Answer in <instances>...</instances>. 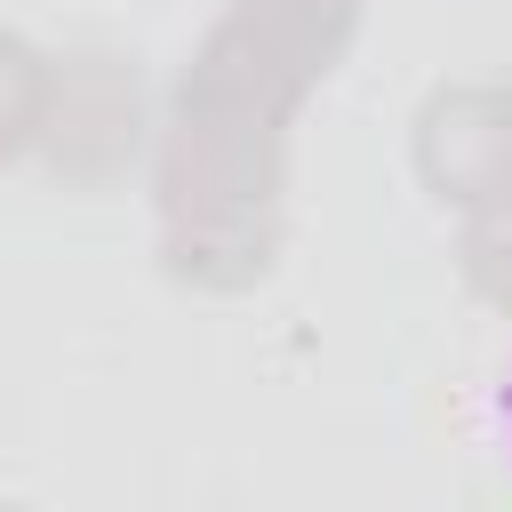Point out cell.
<instances>
[{"label":"cell","mask_w":512,"mask_h":512,"mask_svg":"<svg viewBox=\"0 0 512 512\" xmlns=\"http://www.w3.org/2000/svg\"><path fill=\"white\" fill-rule=\"evenodd\" d=\"M496 432H504V456H512V368H504V384H496Z\"/></svg>","instance_id":"obj_1"}]
</instances>
